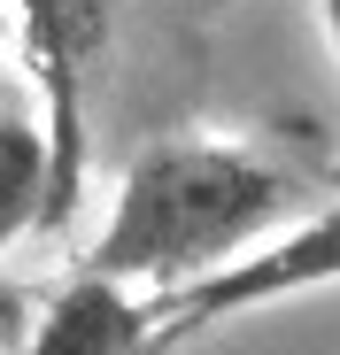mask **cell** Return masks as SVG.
Segmentation results:
<instances>
[{
	"label": "cell",
	"mask_w": 340,
	"mask_h": 355,
	"mask_svg": "<svg viewBox=\"0 0 340 355\" xmlns=\"http://www.w3.org/2000/svg\"><path fill=\"white\" fill-rule=\"evenodd\" d=\"M0 8H8V0H0Z\"/></svg>",
	"instance_id": "7"
},
{
	"label": "cell",
	"mask_w": 340,
	"mask_h": 355,
	"mask_svg": "<svg viewBox=\"0 0 340 355\" xmlns=\"http://www.w3.org/2000/svg\"><path fill=\"white\" fill-rule=\"evenodd\" d=\"M46 209V147L39 124L24 108H0V255H8L24 232H39Z\"/></svg>",
	"instance_id": "5"
},
{
	"label": "cell",
	"mask_w": 340,
	"mask_h": 355,
	"mask_svg": "<svg viewBox=\"0 0 340 355\" xmlns=\"http://www.w3.org/2000/svg\"><path fill=\"white\" fill-rule=\"evenodd\" d=\"M340 286V201L309 209L302 224H287L278 240L248 248L240 263H224L216 278L186 286V293H147V347L155 355H178L194 332L224 324V317H248L263 302H294V293Z\"/></svg>",
	"instance_id": "3"
},
{
	"label": "cell",
	"mask_w": 340,
	"mask_h": 355,
	"mask_svg": "<svg viewBox=\"0 0 340 355\" xmlns=\"http://www.w3.org/2000/svg\"><path fill=\"white\" fill-rule=\"evenodd\" d=\"M287 224H302V178L278 155L248 139H162L117 178L108 224L78 270L132 293H186Z\"/></svg>",
	"instance_id": "1"
},
{
	"label": "cell",
	"mask_w": 340,
	"mask_h": 355,
	"mask_svg": "<svg viewBox=\"0 0 340 355\" xmlns=\"http://www.w3.org/2000/svg\"><path fill=\"white\" fill-rule=\"evenodd\" d=\"M24 355H155L147 347V293L93 278V270H70L54 286Z\"/></svg>",
	"instance_id": "4"
},
{
	"label": "cell",
	"mask_w": 340,
	"mask_h": 355,
	"mask_svg": "<svg viewBox=\"0 0 340 355\" xmlns=\"http://www.w3.org/2000/svg\"><path fill=\"white\" fill-rule=\"evenodd\" d=\"M317 16H325V39H332V54H340V0H317Z\"/></svg>",
	"instance_id": "6"
},
{
	"label": "cell",
	"mask_w": 340,
	"mask_h": 355,
	"mask_svg": "<svg viewBox=\"0 0 340 355\" xmlns=\"http://www.w3.org/2000/svg\"><path fill=\"white\" fill-rule=\"evenodd\" d=\"M24 24V62L39 85V147H46V209L39 232H70L85 201V93L108 54V0H8Z\"/></svg>",
	"instance_id": "2"
}]
</instances>
